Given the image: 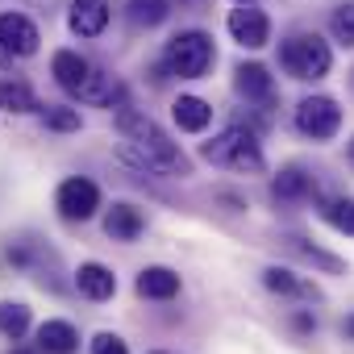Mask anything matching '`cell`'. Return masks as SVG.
Masks as SVG:
<instances>
[{"label":"cell","instance_id":"1","mask_svg":"<svg viewBox=\"0 0 354 354\" xmlns=\"http://www.w3.org/2000/svg\"><path fill=\"white\" fill-rule=\"evenodd\" d=\"M117 133H121V158H129L138 171L154 175H188V158L146 113L121 109L117 113Z\"/></svg>","mask_w":354,"mask_h":354},{"label":"cell","instance_id":"2","mask_svg":"<svg viewBox=\"0 0 354 354\" xmlns=\"http://www.w3.org/2000/svg\"><path fill=\"white\" fill-rule=\"evenodd\" d=\"M201 154H205L209 162L230 167V171H242V175H263V167H267L263 146H259V138H254L246 125H230V129H221L213 142L201 146Z\"/></svg>","mask_w":354,"mask_h":354},{"label":"cell","instance_id":"3","mask_svg":"<svg viewBox=\"0 0 354 354\" xmlns=\"http://www.w3.org/2000/svg\"><path fill=\"white\" fill-rule=\"evenodd\" d=\"M217 50H213V38L205 30H188V34H175L162 50V67L171 75H180V80H201L209 67H213Z\"/></svg>","mask_w":354,"mask_h":354},{"label":"cell","instance_id":"4","mask_svg":"<svg viewBox=\"0 0 354 354\" xmlns=\"http://www.w3.org/2000/svg\"><path fill=\"white\" fill-rule=\"evenodd\" d=\"M279 63L292 80H321L329 75L333 67V50L329 42H321L317 34H292L283 46H279Z\"/></svg>","mask_w":354,"mask_h":354},{"label":"cell","instance_id":"5","mask_svg":"<svg viewBox=\"0 0 354 354\" xmlns=\"http://www.w3.org/2000/svg\"><path fill=\"white\" fill-rule=\"evenodd\" d=\"M296 129L313 142H329L342 129V109L333 96H304L296 104Z\"/></svg>","mask_w":354,"mask_h":354},{"label":"cell","instance_id":"6","mask_svg":"<svg viewBox=\"0 0 354 354\" xmlns=\"http://www.w3.org/2000/svg\"><path fill=\"white\" fill-rule=\"evenodd\" d=\"M55 205H59V213H63L67 221H88V217L100 209V188H96L92 180H84V175H71V180L59 184Z\"/></svg>","mask_w":354,"mask_h":354},{"label":"cell","instance_id":"7","mask_svg":"<svg viewBox=\"0 0 354 354\" xmlns=\"http://www.w3.org/2000/svg\"><path fill=\"white\" fill-rule=\"evenodd\" d=\"M225 26H230L234 42H238V46H246V50H263V46L271 42V21H267V13H263V9H254V5L234 9Z\"/></svg>","mask_w":354,"mask_h":354},{"label":"cell","instance_id":"8","mask_svg":"<svg viewBox=\"0 0 354 354\" xmlns=\"http://www.w3.org/2000/svg\"><path fill=\"white\" fill-rule=\"evenodd\" d=\"M38 26L21 13H0V50L5 55H17V59H30L38 50Z\"/></svg>","mask_w":354,"mask_h":354},{"label":"cell","instance_id":"9","mask_svg":"<svg viewBox=\"0 0 354 354\" xmlns=\"http://www.w3.org/2000/svg\"><path fill=\"white\" fill-rule=\"evenodd\" d=\"M271 196L283 201V205L313 201L317 196V180H313L304 167H283V171H275V180H271Z\"/></svg>","mask_w":354,"mask_h":354},{"label":"cell","instance_id":"10","mask_svg":"<svg viewBox=\"0 0 354 354\" xmlns=\"http://www.w3.org/2000/svg\"><path fill=\"white\" fill-rule=\"evenodd\" d=\"M71 34L80 38H100L109 26V0H75L71 5Z\"/></svg>","mask_w":354,"mask_h":354},{"label":"cell","instance_id":"11","mask_svg":"<svg viewBox=\"0 0 354 354\" xmlns=\"http://www.w3.org/2000/svg\"><path fill=\"white\" fill-rule=\"evenodd\" d=\"M234 88H238V96H246L254 104H267L271 92H275V80H271V71L263 63H242L234 71Z\"/></svg>","mask_w":354,"mask_h":354},{"label":"cell","instance_id":"12","mask_svg":"<svg viewBox=\"0 0 354 354\" xmlns=\"http://www.w3.org/2000/svg\"><path fill=\"white\" fill-rule=\"evenodd\" d=\"M75 288H80V296H88V300H113V296H117V275H113L104 263H84V267L75 271Z\"/></svg>","mask_w":354,"mask_h":354},{"label":"cell","instance_id":"13","mask_svg":"<svg viewBox=\"0 0 354 354\" xmlns=\"http://www.w3.org/2000/svg\"><path fill=\"white\" fill-rule=\"evenodd\" d=\"M50 75L59 80V88H63V92L80 96V88H84V80L92 75V67H88L75 50H59V55L50 59Z\"/></svg>","mask_w":354,"mask_h":354},{"label":"cell","instance_id":"14","mask_svg":"<svg viewBox=\"0 0 354 354\" xmlns=\"http://www.w3.org/2000/svg\"><path fill=\"white\" fill-rule=\"evenodd\" d=\"M171 117H175V125H180L184 133H201V129H209L213 109H209V100H201V96H180V100L171 104Z\"/></svg>","mask_w":354,"mask_h":354},{"label":"cell","instance_id":"15","mask_svg":"<svg viewBox=\"0 0 354 354\" xmlns=\"http://www.w3.org/2000/svg\"><path fill=\"white\" fill-rule=\"evenodd\" d=\"M138 296H146V300H171V296H180V275H175L171 267H146L138 275Z\"/></svg>","mask_w":354,"mask_h":354},{"label":"cell","instance_id":"16","mask_svg":"<svg viewBox=\"0 0 354 354\" xmlns=\"http://www.w3.org/2000/svg\"><path fill=\"white\" fill-rule=\"evenodd\" d=\"M142 230H146V221H142V213H138L133 205H113L109 217H104V234H109L113 242H133Z\"/></svg>","mask_w":354,"mask_h":354},{"label":"cell","instance_id":"17","mask_svg":"<svg viewBox=\"0 0 354 354\" xmlns=\"http://www.w3.org/2000/svg\"><path fill=\"white\" fill-rule=\"evenodd\" d=\"M75 346H80V333H75L71 321H46L38 329V350L42 354H75Z\"/></svg>","mask_w":354,"mask_h":354},{"label":"cell","instance_id":"18","mask_svg":"<svg viewBox=\"0 0 354 354\" xmlns=\"http://www.w3.org/2000/svg\"><path fill=\"white\" fill-rule=\"evenodd\" d=\"M263 283H267L271 292H279V296H296V300H317V288H313L308 279H300L296 271H288V267H267V271H263Z\"/></svg>","mask_w":354,"mask_h":354},{"label":"cell","instance_id":"19","mask_svg":"<svg viewBox=\"0 0 354 354\" xmlns=\"http://www.w3.org/2000/svg\"><path fill=\"white\" fill-rule=\"evenodd\" d=\"M283 246H288L296 259H304V263H313L317 271H325V275H342V271H346V263H342L337 254H329V250H321V246H308V242H304V238H296V234H292V238H283Z\"/></svg>","mask_w":354,"mask_h":354},{"label":"cell","instance_id":"20","mask_svg":"<svg viewBox=\"0 0 354 354\" xmlns=\"http://www.w3.org/2000/svg\"><path fill=\"white\" fill-rule=\"evenodd\" d=\"M80 100H88V104H113V100H125V92H121V84L113 75L92 71L84 80V88H80Z\"/></svg>","mask_w":354,"mask_h":354},{"label":"cell","instance_id":"21","mask_svg":"<svg viewBox=\"0 0 354 354\" xmlns=\"http://www.w3.org/2000/svg\"><path fill=\"white\" fill-rule=\"evenodd\" d=\"M321 217L337 230V234H346V238H354V201H346V196H333V201H321Z\"/></svg>","mask_w":354,"mask_h":354},{"label":"cell","instance_id":"22","mask_svg":"<svg viewBox=\"0 0 354 354\" xmlns=\"http://www.w3.org/2000/svg\"><path fill=\"white\" fill-rule=\"evenodd\" d=\"M125 9H129V21H133V26H146V30H150V26H162V21H167L171 0H129Z\"/></svg>","mask_w":354,"mask_h":354},{"label":"cell","instance_id":"23","mask_svg":"<svg viewBox=\"0 0 354 354\" xmlns=\"http://www.w3.org/2000/svg\"><path fill=\"white\" fill-rule=\"evenodd\" d=\"M0 109L5 113H34L38 100L26 84H13V80H0Z\"/></svg>","mask_w":354,"mask_h":354},{"label":"cell","instance_id":"24","mask_svg":"<svg viewBox=\"0 0 354 354\" xmlns=\"http://www.w3.org/2000/svg\"><path fill=\"white\" fill-rule=\"evenodd\" d=\"M26 329H30V308L26 304H17V300L0 304V333L17 342V337H26Z\"/></svg>","mask_w":354,"mask_h":354},{"label":"cell","instance_id":"25","mask_svg":"<svg viewBox=\"0 0 354 354\" xmlns=\"http://www.w3.org/2000/svg\"><path fill=\"white\" fill-rule=\"evenodd\" d=\"M329 34H333L342 46H354V0H346V5L333 9V17H329Z\"/></svg>","mask_w":354,"mask_h":354},{"label":"cell","instance_id":"26","mask_svg":"<svg viewBox=\"0 0 354 354\" xmlns=\"http://www.w3.org/2000/svg\"><path fill=\"white\" fill-rule=\"evenodd\" d=\"M42 121L46 129H59V133H75L84 121H80V109H63V104H46L42 109Z\"/></svg>","mask_w":354,"mask_h":354},{"label":"cell","instance_id":"27","mask_svg":"<svg viewBox=\"0 0 354 354\" xmlns=\"http://www.w3.org/2000/svg\"><path fill=\"white\" fill-rule=\"evenodd\" d=\"M92 354H129V346L117 333H96L92 337Z\"/></svg>","mask_w":354,"mask_h":354},{"label":"cell","instance_id":"28","mask_svg":"<svg viewBox=\"0 0 354 354\" xmlns=\"http://www.w3.org/2000/svg\"><path fill=\"white\" fill-rule=\"evenodd\" d=\"M296 329H304V333H308V329H317V321H313L308 313H296Z\"/></svg>","mask_w":354,"mask_h":354},{"label":"cell","instance_id":"29","mask_svg":"<svg viewBox=\"0 0 354 354\" xmlns=\"http://www.w3.org/2000/svg\"><path fill=\"white\" fill-rule=\"evenodd\" d=\"M342 333H346V337H350V342H354V313H350V317H346V321H342Z\"/></svg>","mask_w":354,"mask_h":354},{"label":"cell","instance_id":"30","mask_svg":"<svg viewBox=\"0 0 354 354\" xmlns=\"http://www.w3.org/2000/svg\"><path fill=\"white\" fill-rule=\"evenodd\" d=\"M13 354H34V350H13ZM38 354H42V350H38Z\"/></svg>","mask_w":354,"mask_h":354},{"label":"cell","instance_id":"31","mask_svg":"<svg viewBox=\"0 0 354 354\" xmlns=\"http://www.w3.org/2000/svg\"><path fill=\"white\" fill-rule=\"evenodd\" d=\"M350 162H354V142H350Z\"/></svg>","mask_w":354,"mask_h":354},{"label":"cell","instance_id":"32","mask_svg":"<svg viewBox=\"0 0 354 354\" xmlns=\"http://www.w3.org/2000/svg\"><path fill=\"white\" fill-rule=\"evenodd\" d=\"M150 354H171V350H150Z\"/></svg>","mask_w":354,"mask_h":354},{"label":"cell","instance_id":"33","mask_svg":"<svg viewBox=\"0 0 354 354\" xmlns=\"http://www.w3.org/2000/svg\"><path fill=\"white\" fill-rule=\"evenodd\" d=\"M238 5H254V0H238Z\"/></svg>","mask_w":354,"mask_h":354},{"label":"cell","instance_id":"34","mask_svg":"<svg viewBox=\"0 0 354 354\" xmlns=\"http://www.w3.org/2000/svg\"><path fill=\"white\" fill-rule=\"evenodd\" d=\"M180 5H192V0H180Z\"/></svg>","mask_w":354,"mask_h":354}]
</instances>
